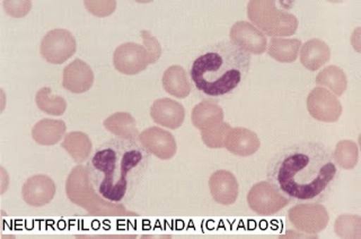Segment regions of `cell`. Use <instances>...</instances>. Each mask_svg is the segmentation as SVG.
<instances>
[{"label":"cell","mask_w":361,"mask_h":239,"mask_svg":"<svg viewBox=\"0 0 361 239\" xmlns=\"http://www.w3.org/2000/svg\"><path fill=\"white\" fill-rule=\"evenodd\" d=\"M76 39L67 30H52L43 37L41 54L52 65H61L76 52Z\"/></svg>","instance_id":"cell-4"},{"label":"cell","mask_w":361,"mask_h":239,"mask_svg":"<svg viewBox=\"0 0 361 239\" xmlns=\"http://www.w3.org/2000/svg\"><path fill=\"white\" fill-rule=\"evenodd\" d=\"M93 71L84 61L75 60L63 71L62 86L75 94H82L93 85Z\"/></svg>","instance_id":"cell-7"},{"label":"cell","mask_w":361,"mask_h":239,"mask_svg":"<svg viewBox=\"0 0 361 239\" xmlns=\"http://www.w3.org/2000/svg\"><path fill=\"white\" fill-rule=\"evenodd\" d=\"M152 118L164 127L176 129L183 123L184 109L172 99H163L156 101L152 106Z\"/></svg>","instance_id":"cell-8"},{"label":"cell","mask_w":361,"mask_h":239,"mask_svg":"<svg viewBox=\"0 0 361 239\" xmlns=\"http://www.w3.org/2000/svg\"><path fill=\"white\" fill-rule=\"evenodd\" d=\"M242 128H238L236 130H231V135L225 141V146L229 152L236 155L245 156L244 152V147L245 146L246 152L248 155H251L253 152L259 149V142L257 140V135H254L251 131H246L244 140L242 139Z\"/></svg>","instance_id":"cell-10"},{"label":"cell","mask_w":361,"mask_h":239,"mask_svg":"<svg viewBox=\"0 0 361 239\" xmlns=\"http://www.w3.org/2000/svg\"><path fill=\"white\" fill-rule=\"evenodd\" d=\"M269 182L290 201L323 202L338 180L332 154L321 142H299L286 147L268 167Z\"/></svg>","instance_id":"cell-1"},{"label":"cell","mask_w":361,"mask_h":239,"mask_svg":"<svg viewBox=\"0 0 361 239\" xmlns=\"http://www.w3.org/2000/svg\"><path fill=\"white\" fill-rule=\"evenodd\" d=\"M251 67V56L231 41H220L201 51L190 76L200 93L224 97L240 87Z\"/></svg>","instance_id":"cell-3"},{"label":"cell","mask_w":361,"mask_h":239,"mask_svg":"<svg viewBox=\"0 0 361 239\" xmlns=\"http://www.w3.org/2000/svg\"><path fill=\"white\" fill-rule=\"evenodd\" d=\"M209 188L214 200L224 206H229L236 201L238 184L234 175L227 171L214 173L209 180Z\"/></svg>","instance_id":"cell-6"},{"label":"cell","mask_w":361,"mask_h":239,"mask_svg":"<svg viewBox=\"0 0 361 239\" xmlns=\"http://www.w3.org/2000/svg\"><path fill=\"white\" fill-rule=\"evenodd\" d=\"M166 88L167 92L176 97H185L189 95L191 88L188 85V79H186L185 73L182 68L175 66L167 69L166 73H164L163 85L172 84Z\"/></svg>","instance_id":"cell-11"},{"label":"cell","mask_w":361,"mask_h":239,"mask_svg":"<svg viewBox=\"0 0 361 239\" xmlns=\"http://www.w3.org/2000/svg\"><path fill=\"white\" fill-rule=\"evenodd\" d=\"M23 199L32 207H43L50 203L56 195L54 180L45 175L28 178L22 190Z\"/></svg>","instance_id":"cell-5"},{"label":"cell","mask_w":361,"mask_h":239,"mask_svg":"<svg viewBox=\"0 0 361 239\" xmlns=\"http://www.w3.org/2000/svg\"><path fill=\"white\" fill-rule=\"evenodd\" d=\"M120 50L123 54L129 56L128 59H114V66L118 71L123 73H139V71H144L147 67L146 62H145V52L142 47L135 43H127L120 47Z\"/></svg>","instance_id":"cell-9"},{"label":"cell","mask_w":361,"mask_h":239,"mask_svg":"<svg viewBox=\"0 0 361 239\" xmlns=\"http://www.w3.org/2000/svg\"><path fill=\"white\" fill-rule=\"evenodd\" d=\"M149 152L137 141L113 138L95 150L87 164V176L99 197L112 203L128 201L144 180Z\"/></svg>","instance_id":"cell-2"}]
</instances>
